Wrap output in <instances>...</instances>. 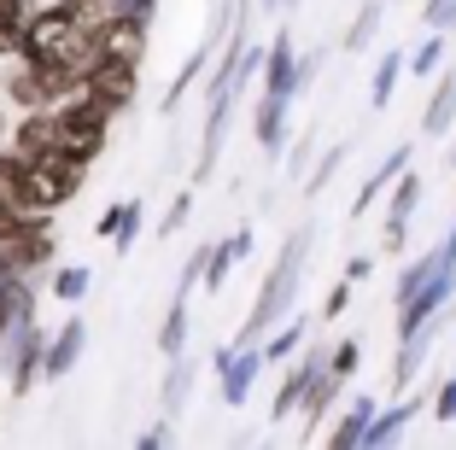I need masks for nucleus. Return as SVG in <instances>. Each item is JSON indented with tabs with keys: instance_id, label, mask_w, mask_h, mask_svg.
I'll return each mask as SVG.
<instances>
[{
	"instance_id": "nucleus-17",
	"label": "nucleus",
	"mask_w": 456,
	"mask_h": 450,
	"mask_svg": "<svg viewBox=\"0 0 456 450\" xmlns=\"http://www.w3.org/2000/svg\"><path fill=\"white\" fill-rule=\"evenodd\" d=\"M403 170H410V146H398V152H387V164H380V170H375L369 182L357 187V199H351V217H362V211H369V205H375V199L387 193V187L398 182Z\"/></svg>"
},
{
	"instance_id": "nucleus-19",
	"label": "nucleus",
	"mask_w": 456,
	"mask_h": 450,
	"mask_svg": "<svg viewBox=\"0 0 456 450\" xmlns=\"http://www.w3.org/2000/svg\"><path fill=\"white\" fill-rule=\"evenodd\" d=\"M416 415H421V397H398L392 410L375 415V427H369V438H362V445H392V438H398L403 427L416 421Z\"/></svg>"
},
{
	"instance_id": "nucleus-5",
	"label": "nucleus",
	"mask_w": 456,
	"mask_h": 450,
	"mask_svg": "<svg viewBox=\"0 0 456 450\" xmlns=\"http://www.w3.org/2000/svg\"><path fill=\"white\" fill-rule=\"evenodd\" d=\"M328 357H334V345H310L305 357H298L293 369L281 374V392H275V404H269V415H275V421H287V415L305 404V392L316 386V374L328 369Z\"/></svg>"
},
{
	"instance_id": "nucleus-20",
	"label": "nucleus",
	"mask_w": 456,
	"mask_h": 450,
	"mask_svg": "<svg viewBox=\"0 0 456 450\" xmlns=\"http://www.w3.org/2000/svg\"><path fill=\"white\" fill-rule=\"evenodd\" d=\"M403 70H410V53H387V59H380V65H375V88H369V106H392V94H398V77H403Z\"/></svg>"
},
{
	"instance_id": "nucleus-21",
	"label": "nucleus",
	"mask_w": 456,
	"mask_h": 450,
	"mask_svg": "<svg viewBox=\"0 0 456 450\" xmlns=\"http://www.w3.org/2000/svg\"><path fill=\"white\" fill-rule=\"evenodd\" d=\"M36 18L29 0H0V53H18V41H24V24Z\"/></svg>"
},
{
	"instance_id": "nucleus-7",
	"label": "nucleus",
	"mask_w": 456,
	"mask_h": 450,
	"mask_svg": "<svg viewBox=\"0 0 456 450\" xmlns=\"http://www.w3.org/2000/svg\"><path fill=\"white\" fill-rule=\"evenodd\" d=\"M416 205H421V176L403 170L398 182H392V205H387V252H398V246H403V228H410Z\"/></svg>"
},
{
	"instance_id": "nucleus-33",
	"label": "nucleus",
	"mask_w": 456,
	"mask_h": 450,
	"mask_svg": "<svg viewBox=\"0 0 456 450\" xmlns=\"http://www.w3.org/2000/svg\"><path fill=\"white\" fill-rule=\"evenodd\" d=\"M351 287H357V281H346V275L334 281V292L322 299V322H339V316H346V305H351Z\"/></svg>"
},
{
	"instance_id": "nucleus-26",
	"label": "nucleus",
	"mask_w": 456,
	"mask_h": 450,
	"mask_svg": "<svg viewBox=\"0 0 456 450\" xmlns=\"http://www.w3.org/2000/svg\"><path fill=\"white\" fill-rule=\"evenodd\" d=\"M205 59H211V47H205V41H200V53H193V59H188V65H182V70H175V82H170V88H164V111H175V106H182V94L193 88V77H200V70H205Z\"/></svg>"
},
{
	"instance_id": "nucleus-9",
	"label": "nucleus",
	"mask_w": 456,
	"mask_h": 450,
	"mask_svg": "<svg viewBox=\"0 0 456 450\" xmlns=\"http://www.w3.org/2000/svg\"><path fill=\"white\" fill-rule=\"evenodd\" d=\"M82 345H88V328H82L77 316H70V322H59V333L47 340V363H41V374H47V380H65V374L77 369Z\"/></svg>"
},
{
	"instance_id": "nucleus-18",
	"label": "nucleus",
	"mask_w": 456,
	"mask_h": 450,
	"mask_svg": "<svg viewBox=\"0 0 456 450\" xmlns=\"http://www.w3.org/2000/svg\"><path fill=\"white\" fill-rule=\"evenodd\" d=\"M439 264H444V246H433V252H421L416 264H403V275H398V287H392V305H410L421 287H428L433 275H439Z\"/></svg>"
},
{
	"instance_id": "nucleus-1",
	"label": "nucleus",
	"mask_w": 456,
	"mask_h": 450,
	"mask_svg": "<svg viewBox=\"0 0 456 450\" xmlns=\"http://www.w3.org/2000/svg\"><path fill=\"white\" fill-rule=\"evenodd\" d=\"M305 252H310V228H298L281 246V258H275V269H269V281H264V292H257V305H252V316H246L234 345H257L275 322H287V310L298 299V281H305Z\"/></svg>"
},
{
	"instance_id": "nucleus-39",
	"label": "nucleus",
	"mask_w": 456,
	"mask_h": 450,
	"mask_svg": "<svg viewBox=\"0 0 456 450\" xmlns=\"http://www.w3.org/2000/svg\"><path fill=\"white\" fill-rule=\"evenodd\" d=\"M316 70H322V53H305V59H298V94L316 82Z\"/></svg>"
},
{
	"instance_id": "nucleus-41",
	"label": "nucleus",
	"mask_w": 456,
	"mask_h": 450,
	"mask_svg": "<svg viewBox=\"0 0 456 450\" xmlns=\"http://www.w3.org/2000/svg\"><path fill=\"white\" fill-rule=\"evenodd\" d=\"M123 12H141V18H152V12H159V0H123Z\"/></svg>"
},
{
	"instance_id": "nucleus-11",
	"label": "nucleus",
	"mask_w": 456,
	"mask_h": 450,
	"mask_svg": "<svg viewBox=\"0 0 456 450\" xmlns=\"http://www.w3.org/2000/svg\"><path fill=\"white\" fill-rule=\"evenodd\" d=\"M134 70H141V65H111V59H100V65L88 70V88H94L106 106L123 111V106L134 100Z\"/></svg>"
},
{
	"instance_id": "nucleus-43",
	"label": "nucleus",
	"mask_w": 456,
	"mask_h": 450,
	"mask_svg": "<svg viewBox=\"0 0 456 450\" xmlns=\"http://www.w3.org/2000/svg\"><path fill=\"white\" fill-rule=\"evenodd\" d=\"M257 6H264V12H281V6H287V0H257Z\"/></svg>"
},
{
	"instance_id": "nucleus-28",
	"label": "nucleus",
	"mask_w": 456,
	"mask_h": 450,
	"mask_svg": "<svg viewBox=\"0 0 456 450\" xmlns=\"http://www.w3.org/2000/svg\"><path fill=\"white\" fill-rule=\"evenodd\" d=\"M298 345H305V316H287V328L264 345V357H269V363H281V357H293Z\"/></svg>"
},
{
	"instance_id": "nucleus-27",
	"label": "nucleus",
	"mask_w": 456,
	"mask_h": 450,
	"mask_svg": "<svg viewBox=\"0 0 456 450\" xmlns=\"http://www.w3.org/2000/svg\"><path fill=\"white\" fill-rule=\"evenodd\" d=\"M439 65H444V29H433L416 53H410V77H433Z\"/></svg>"
},
{
	"instance_id": "nucleus-42",
	"label": "nucleus",
	"mask_w": 456,
	"mask_h": 450,
	"mask_svg": "<svg viewBox=\"0 0 456 450\" xmlns=\"http://www.w3.org/2000/svg\"><path fill=\"white\" fill-rule=\"evenodd\" d=\"M444 258L456 264V223H451V234H444Z\"/></svg>"
},
{
	"instance_id": "nucleus-16",
	"label": "nucleus",
	"mask_w": 456,
	"mask_h": 450,
	"mask_svg": "<svg viewBox=\"0 0 456 450\" xmlns=\"http://www.w3.org/2000/svg\"><path fill=\"white\" fill-rule=\"evenodd\" d=\"M451 123H456V70H444L433 100H428V111H421V135L439 141V135H451Z\"/></svg>"
},
{
	"instance_id": "nucleus-37",
	"label": "nucleus",
	"mask_w": 456,
	"mask_h": 450,
	"mask_svg": "<svg viewBox=\"0 0 456 450\" xmlns=\"http://www.w3.org/2000/svg\"><path fill=\"white\" fill-rule=\"evenodd\" d=\"M188 211H193V193H175V205L164 211V228H159V234H175V228L188 223Z\"/></svg>"
},
{
	"instance_id": "nucleus-25",
	"label": "nucleus",
	"mask_w": 456,
	"mask_h": 450,
	"mask_svg": "<svg viewBox=\"0 0 456 450\" xmlns=\"http://www.w3.org/2000/svg\"><path fill=\"white\" fill-rule=\"evenodd\" d=\"M188 386H193V363L175 357L170 380H164V421H175V415H182V404H188Z\"/></svg>"
},
{
	"instance_id": "nucleus-15",
	"label": "nucleus",
	"mask_w": 456,
	"mask_h": 450,
	"mask_svg": "<svg viewBox=\"0 0 456 450\" xmlns=\"http://www.w3.org/2000/svg\"><path fill=\"white\" fill-rule=\"evenodd\" d=\"M252 129H257V146H264V152H281V141H287V94H264V100H257Z\"/></svg>"
},
{
	"instance_id": "nucleus-22",
	"label": "nucleus",
	"mask_w": 456,
	"mask_h": 450,
	"mask_svg": "<svg viewBox=\"0 0 456 450\" xmlns=\"http://www.w3.org/2000/svg\"><path fill=\"white\" fill-rule=\"evenodd\" d=\"M339 386H346V380H339L334 369H322V374H316V386H310V392H305V404H298V410H305V421H310V427H316V421H322L328 410H334Z\"/></svg>"
},
{
	"instance_id": "nucleus-4",
	"label": "nucleus",
	"mask_w": 456,
	"mask_h": 450,
	"mask_svg": "<svg viewBox=\"0 0 456 450\" xmlns=\"http://www.w3.org/2000/svg\"><path fill=\"white\" fill-rule=\"evenodd\" d=\"M264 345H228V351H216V386H223V404L228 410H240L246 392H252L257 369H264Z\"/></svg>"
},
{
	"instance_id": "nucleus-8",
	"label": "nucleus",
	"mask_w": 456,
	"mask_h": 450,
	"mask_svg": "<svg viewBox=\"0 0 456 450\" xmlns=\"http://www.w3.org/2000/svg\"><path fill=\"white\" fill-rule=\"evenodd\" d=\"M59 146V111L41 106V111H24V123L12 129V152H24V159H41V152H53Z\"/></svg>"
},
{
	"instance_id": "nucleus-23",
	"label": "nucleus",
	"mask_w": 456,
	"mask_h": 450,
	"mask_svg": "<svg viewBox=\"0 0 456 450\" xmlns=\"http://www.w3.org/2000/svg\"><path fill=\"white\" fill-rule=\"evenodd\" d=\"M182 345H188V292H175L170 316H164V328H159V351L164 357H182Z\"/></svg>"
},
{
	"instance_id": "nucleus-32",
	"label": "nucleus",
	"mask_w": 456,
	"mask_h": 450,
	"mask_svg": "<svg viewBox=\"0 0 456 450\" xmlns=\"http://www.w3.org/2000/svg\"><path fill=\"white\" fill-rule=\"evenodd\" d=\"M339 164H346V146H328V152H322V164H316V170H310L305 193H322V187H328V176H334Z\"/></svg>"
},
{
	"instance_id": "nucleus-13",
	"label": "nucleus",
	"mask_w": 456,
	"mask_h": 450,
	"mask_svg": "<svg viewBox=\"0 0 456 450\" xmlns=\"http://www.w3.org/2000/svg\"><path fill=\"white\" fill-rule=\"evenodd\" d=\"M433 333H439V322H428L421 333H410V340H398V357H392V386H410L421 374V363H428V351H433Z\"/></svg>"
},
{
	"instance_id": "nucleus-14",
	"label": "nucleus",
	"mask_w": 456,
	"mask_h": 450,
	"mask_svg": "<svg viewBox=\"0 0 456 450\" xmlns=\"http://www.w3.org/2000/svg\"><path fill=\"white\" fill-rule=\"evenodd\" d=\"M0 199H6L12 211H36V205H29V159L12 152V146H0Z\"/></svg>"
},
{
	"instance_id": "nucleus-24",
	"label": "nucleus",
	"mask_w": 456,
	"mask_h": 450,
	"mask_svg": "<svg viewBox=\"0 0 456 450\" xmlns=\"http://www.w3.org/2000/svg\"><path fill=\"white\" fill-rule=\"evenodd\" d=\"M380 18H387V6H380V0H362V12L351 18V29H346V53H362V47L375 41Z\"/></svg>"
},
{
	"instance_id": "nucleus-40",
	"label": "nucleus",
	"mask_w": 456,
	"mask_h": 450,
	"mask_svg": "<svg viewBox=\"0 0 456 450\" xmlns=\"http://www.w3.org/2000/svg\"><path fill=\"white\" fill-rule=\"evenodd\" d=\"M369 269H375L369 258H351V264H346V281H369Z\"/></svg>"
},
{
	"instance_id": "nucleus-30",
	"label": "nucleus",
	"mask_w": 456,
	"mask_h": 450,
	"mask_svg": "<svg viewBox=\"0 0 456 450\" xmlns=\"http://www.w3.org/2000/svg\"><path fill=\"white\" fill-rule=\"evenodd\" d=\"M53 299H65V305L88 299V269H59L53 275Z\"/></svg>"
},
{
	"instance_id": "nucleus-34",
	"label": "nucleus",
	"mask_w": 456,
	"mask_h": 450,
	"mask_svg": "<svg viewBox=\"0 0 456 450\" xmlns=\"http://www.w3.org/2000/svg\"><path fill=\"white\" fill-rule=\"evenodd\" d=\"M433 421H456V374L439 380V392H433Z\"/></svg>"
},
{
	"instance_id": "nucleus-2",
	"label": "nucleus",
	"mask_w": 456,
	"mask_h": 450,
	"mask_svg": "<svg viewBox=\"0 0 456 450\" xmlns=\"http://www.w3.org/2000/svg\"><path fill=\"white\" fill-rule=\"evenodd\" d=\"M59 152H70V159H82V164H94L100 152H106V129H111V118H118V106H106L88 82H82L70 100H59Z\"/></svg>"
},
{
	"instance_id": "nucleus-29",
	"label": "nucleus",
	"mask_w": 456,
	"mask_h": 450,
	"mask_svg": "<svg viewBox=\"0 0 456 450\" xmlns=\"http://www.w3.org/2000/svg\"><path fill=\"white\" fill-rule=\"evenodd\" d=\"M234 258H240V246H234V240H223V246H211V269H205V287H223L228 281V269H234Z\"/></svg>"
},
{
	"instance_id": "nucleus-31",
	"label": "nucleus",
	"mask_w": 456,
	"mask_h": 450,
	"mask_svg": "<svg viewBox=\"0 0 456 450\" xmlns=\"http://www.w3.org/2000/svg\"><path fill=\"white\" fill-rule=\"evenodd\" d=\"M357 363H362V345H357V340H339L334 357H328V369H334L339 380H351V374H357Z\"/></svg>"
},
{
	"instance_id": "nucleus-35",
	"label": "nucleus",
	"mask_w": 456,
	"mask_h": 450,
	"mask_svg": "<svg viewBox=\"0 0 456 450\" xmlns=\"http://www.w3.org/2000/svg\"><path fill=\"white\" fill-rule=\"evenodd\" d=\"M134 228H141V205L129 199V211H123V228L111 234V246H118V252H129V246H134Z\"/></svg>"
},
{
	"instance_id": "nucleus-6",
	"label": "nucleus",
	"mask_w": 456,
	"mask_h": 450,
	"mask_svg": "<svg viewBox=\"0 0 456 450\" xmlns=\"http://www.w3.org/2000/svg\"><path fill=\"white\" fill-rule=\"evenodd\" d=\"M141 53H147V18L141 12H118L100 29V59H111V65H141Z\"/></svg>"
},
{
	"instance_id": "nucleus-36",
	"label": "nucleus",
	"mask_w": 456,
	"mask_h": 450,
	"mask_svg": "<svg viewBox=\"0 0 456 450\" xmlns=\"http://www.w3.org/2000/svg\"><path fill=\"white\" fill-rule=\"evenodd\" d=\"M428 29H456V0H428Z\"/></svg>"
},
{
	"instance_id": "nucleus-10",
	"label": "nucleus",
	"mask_w": 456,
	"mask_h": 450,
	"mask_svg": "<svg viewBox=\"0 0 456 450\" xmlns=\"http://www.w3.org/2000/svg\"><path fill=\"white\" fill-rule=\"evenodd\" d=\"M264 94H298V59H293V29L269 41V59H264Z\"/></svg>"
},
{
	"instance_id": "nucleus-38",
	"label": "nucleus",
	"mask_w": 456,
	"mask_h": 450,
	"mask_svg": "<svg viewBox=\"0 0 456 450\" xmlns=\"http://www.w3.org/2000/svg\"><path fill=\"white\" fill-rule=\"evenodd\" d=\"M123 211H129V199H123V205H111V211H100L94 234H100V240H111V234H118V228H123Z\"/></svg>"
},
{
	"instance_id": "nucleus-3",
	"label": "nucleus",
	"mask_w": 456,
	"mask_h": 450,
	"mask_svg": "<svg viewBox=\"0 0 456 450\" xmlns=\"http://www.w3.org/2000/svg\"><path fill=\"white\" fill-rule=\"evenodd\" d=\"M82 176H88V164L70 159V152H41V159H29V205L36 211H59V205H70V199L82 193Z\"/></svg>"
},
{
	"instance_id": "nucleus-12",
	"label": "nucleus",
	"mask_w": 456,
	"mask_h": 450,
	"mask_svg": "<svg viewBox=\"0 0 456 450\" xmlns=\"http://www.w3.org/2000/svg\"><path fill=\"white\" fill-rule=\"evenodd\" d=\"M375 415H380V404H375L369 392H362V397H351V410L334 421L328 445H334V450H351V445H362V438H369V427H375Z\"/></svg>"
}]
</instances>
